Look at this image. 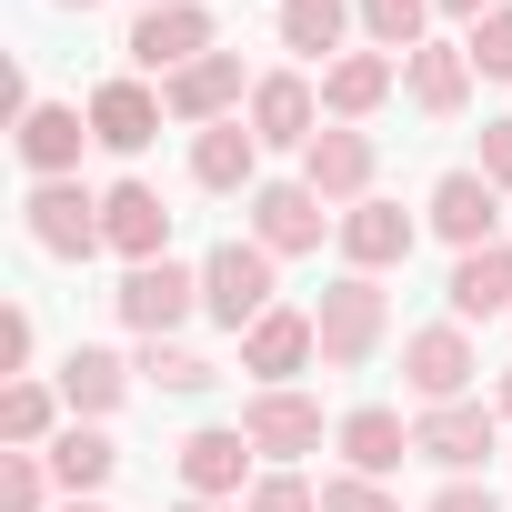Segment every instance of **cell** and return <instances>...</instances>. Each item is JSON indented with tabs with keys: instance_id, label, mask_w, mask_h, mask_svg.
Instances as JSON below:
<instances>
[{
	"instance_id": "obj_1",
	"label": "cell",
	"mask_w": 512,
	"mask_h": 512,
	"mask_svg": "<svg viewBox=\"0 0 512 512\" xmlns=\"http://www.w3.org/2000/svg\"><path fill=\"white\" fill-rule=\"evenodd\" d=\"M312 332H322V362H332V372H362V362L382 352V332H392L382 282H372V272H342V282L312 302Z\"/></svg>"
},
{
	"instance_id": "obj_2",
	"label": "cell",
	"mask_w": 512,
	"mask_h": 512,
	"mask_svg": "<svg viewBox=\"0 0 512 512\" xmlns=\"http://www.w3.org/2000/svg\"><path fill=\"white\" fill-rule=\"evenodd\" d=\"M21 231H31V251H51V262H91V251H111L101 241V191H81V181H31Z\"/></svg>"
},
{
	"instance_id": "obj_3",
	"label": "cell",
	"mask_w": 512,
	"mask_h": 512,
	"mask_svg": "<svg viewBox=\"0 0 512 512\" xmlns=\"http://www.w3.org/2000/svg\"><path fill=\"white\" fill-rule=\"evenodd\" d=\"M472 372H482V352H472V332H462V322H422V332H402V382H412V402H422V412L472 402Z\"/></svg>"
},
{
	"instance_id": "obj_4",
	"label": "cell",
	"mask_w": 512,
	"mask_h": 512,
	"mask_svg": "<svg viewBox=\"0 0 512 512\" xmlns=\"http://www.w3.org/2000/svg\"><path fill=\"white\" fill-rule=\"evenodd\" d=\"M201 312L221 332H251V322L272 312V251L262 241H221L211 262H201Z\"/></svg>"
},
{
	"instance_id": "obj_5",
	"label": "cell",
	"mask_w": 512,
	"mask_h": 512,
	"mask_svg": "<svg viewBox=\"0 0 512 512\" xmlns=\"http://www.w3.org/2000/svg\"><path fill=\"white\" fill-rule=\"evenodd\" d=\"M322 231H342V211H332L312 181H262V191H251V241H262L272 262H292V251H322Z\"/></svg>"
},
{
	"instance_id": "obj_6",
	"label": "cell",
	"mask_w": 512,
	"mask_h": 512,
	"mask_svg": "<svg viewBox=\"0 0 512 512\" xmlns=\"http://www.w3.org/2000/svg\"><path fill=\"white\" fill-rule=\"evenodd\" d=\"M111 312H121L141 342H171V332L201 312V272H181V262H141V272H121Z\"/></svg>"
},
{
	"instance_id": "obj_7",
	"label": "cell",
	"mask_w": 512,
	"mask_h": 512,
	"mask_svg": "<svg viewBox=\"0 0 512 512\" xmlns=\"http://www.w3.org/2000/svg\"><path fill=\"white\" fill-rule=\"evenodd\" d=\"M492 452H502V422H492L482 402H442V412L412 422V462H432V472H452V482H472Z\"/></svg>"
},
{
	"instance_id": "obj_8",
	"label": "cell",
	"mask_w": 512,
	"mask_h": 512,
	"mask_svg": "<svg viewBox=\"0 0 512 512\" xmlns=\"http://www.w3.org/2000/svg\"><path fill=\"white\" fill-rule=\"evenodd\" d=\"M161 111H171V121H191V131H211V121H241V111H251L241 51H201L191 71H171V81H161Z\"/></svg>"
},
{
	"instance_id": "obj_9",
	"label": "cell",
	"mask_w": 512,
	"mask_h": 512,
	"mask_svg": "<svg viewBox=\"0 0 512 512\" xmlns=\"http://www.w3.org/2000/svg\"><path fill=\"white\" fill-rule=\"evenodd\" d=\"M241 121L262 131V151H312V141H322V91H312L302 71H262Z\"/></svg>"
},
{
	"instance_id": "obj_10",
	"label": "cell",
	"mask_w": 512,
	"mask_h": 512,
	"mask_svg": "<svg viewBox=\"0 0 512 512\" xmlns=\"http://www.w3.org/2000/svg\"><path fill=\"white\" fill-rule=\"evenodd\" d=\"M101 241L121 251L131 272H141V262H171V201H161L151 181H111V191H101Z\"/></svg>"
},
{
	"instance_id": "obj_11",
	"label": "cell",
	"mask_w": 512,
	"mask_h": 512,
	"mask_svg": "<svg viewBox=\"0 0 512 512\" xmlns=\"http://www.w3.org/2000/svg\"><path fill=\"white\" fill-rule=\"evenodd\" d=\"M121 51H131V71H161V81H171V71H191V61L211 51V11H201V0H161V11L131 21Z\"/></svg>"
},
{
	"instance_id": "obj_12",
	"label": "cell",
	"mask_w": 512,
	"mask_h": 512,
	"mask_svg": "<svg viewBox=\"0 0 512 512\" xmlns=\"http://www.w3.org/2000/svg\"><path fill=\"white\" fill-rule=\"evenodd\" d=\"M372 171H382V151H372V131H352V121H322V141L302 151V181H312L332 211L372 201Z\"/></svg>"
},
{
	"instance_id": "obj_13",
	"label": "cell",
	"mask_w": 512,
	"mask_h": 512,
	"mask_svg": "<svg viewBox=\"0 0 512 512\" xmlns=\"http://www.w3.org/2000/svg\"><path fill=\"white\" fill-rule=\"evenodd\" d=\"M171 462H181V492H201V502H241L251 492V432L241 422H201Z\"/></svg>"
},
{
	"instance_id": "obj_14",
	"label": "cell",
	"mask_w": 512,
	"mask_h": 512,
	"mask_svg": "<svg viewBox=\"0 0 512 512\" xmlns=\"http://www.w3.org/2000/svg\"><path fill=\"white\" fill-rule=\"evenodd\" d=\"M312 362H322V332H312V312H282V302H272L262 322L241 332V372L262 382V392H282V382H292V372H312Z\"/></svg>"
},
{
	"instance_id": "obj_15",
	"label": "cell",
	"mask_w": 512,
	"mask_h": 512,
	"mask_svg": "<svg viewBox=\"0 0 512 512\" xmlns=\"http://www.w3.org/2000/svg\"><path fill=\"white\" fill-rule=\"evenodd\" d=\"M241 432H251V452H272V462H302V452H322V402L312 392H251L241 402Z\"/></svg>"
},
{
	"instance_id": "obj_16",
	"label": "cell",
	"mask_w": 512,
	"mask_h": 512,
	"mask_svg": "<svg viewBox=\"0 0 512 512\" xmlns=\"http://www.w3.org/2000/svg\"><path fill=\"white\" fill-rule=\"evenodd\" d=\"M332 442H342V472H362V482H392V472L412 462V422H402L392 402L342 412V422H332Z\"/></svg>"
},
{
	"instance_id": "obj_17",
	"label": "cell",
	"mask_w": 512,
	"mask_h": 512,
	"mask_svg": "<svg viewBox=\"0 0 512 512\" xmlns=\"http://www.w3.org/2000/svg\"><path fill=\"white\" fill-rule=\"evenodd\" d=\"M332 241H342V262H352V272H392V262H412V241H422V221H412L402 201H352Z\"/></svg>"
},
{
	"instance_id": "obj_18",
	"label": "cell",
	"mask_w": 512,
	"mask_h": 512,
	"mask_svg": "<svg viewBox=\"0 0 512 512\" xmlns=\"http://www.w3.org/2000/svg\"><path fill=\"white\" fill-rule=\"evenodd\" d=\"M161 121H171V111H161V91H151V81H101V91H91V141H101V151H121V161H131V151H151V141H161Z\"/></svg>"
},
{
	"instance_id": "obj_19",
	"label": "cell",
	"mask_w": 512,
	"mask_h": 512,
	"mask_svg": "<svg viewBox=\"0 0 512 512\" xmlns=\"http://www.w3.org/2000/svg\"><path fill=\"white\" fill-rule=\"evenodd\" d=\"M11 141H21L31 181H71V171H81V141H91V111H71V101H31Z\"/></svg>"
},
{
	"instance_id": "obj_20",
	"label": "cell",
	"mask_w": 512,
	"mask_h": 512,
	"mask_svg": "<svg viewBox=\"0 0 512 512\" xmlns=\"http://www.w3.org/2000/svg\"><path fill=\"white\" fill-rule=\"evenodd\" d=\"M422 221H432V231H442L452 251H482V241L502 231V191H492L482 171H442V181H432V211H422Z\"/></svg>"
},
{
	"instance_id": "obj_21",
	"label": "cell",
	"mask_w": 512,
	"mask_h": 512,
	"mask_svg": "<svg viewBox=\"0 0 512 512\" xmlns=\"http://www.w3.org/2000/svg\"><path fill=\"white\" fill-rule=\"evenodd\" d=\"M392 81H402L392 51H342V61H322V121H372V111L392 101Z\"/></svg>"
},
{
	"instance_id": "obj_22",
	"label": "cell",
	"mask_w": 512,
	"mask_h": 512,
	"mask_svg": "<svg viewBox=\"0 0 512 512\" xmlns=\"http://www.w3.org/2000/svg\"><path fill=\"white\" fill-rule=\"evenodd\" d=\"M191 181L201 191H262V131H251V121L191 131Z\"/></svg>"
},
{
	"instance_id": "obj_23",
	"label": "cell",
	"mask_w": 512,
	"mask_h": 512,
	"mask_svg": "<svg viewBox=\"0 0 512 512\" xmlns=\"http://www.w3.org/2000/svg\"><path fill=\"white\" fill-rule=\"evenodd\" d=\"M442 292H452V322H502V312H512V241H482V251H462Z\"/></svg>"
},
{
	"instance_id": "obj_24",
	"label": "cell",
	"mask_w": 512,
	"mask_h": 512,
	"mask_svg": "<svg viewBox=\"0 0 512 512\" xmlns=\"http://www.w3.org/2000/svg\"><path fill=\"white\" fill-rule=\"evenodd\" d=\"M402 91H412V111H422V121H452V111L472 101V51H452V41H422V51L402 61Z\"/></svg>"
},
{
	"instance_id": "obj_25",
	"label": "cell",
	"mask_w": 512,
	"mask_h": 512,
	"mask_svg": "<svg viewBox=\"0 0 512 512\" xmlns=\"http://www.w3.org/2000/svg\"><path fill=\"white\" fill-rule=\"evenodd\" d=\"M121 392H131V362H121V352L81 342V352L61 362V402H71V422H101V412H121Z\"/></svg>"
},
{
	"instance_id": "obj_26",
	"label": "cell",
	"mask_w": 512,
	"mask_h": 512,
	"mask_svg": "<svg viewBox=\"0 0 512 512\" xmlns=\"http://www.w3.org/2000/svg\"><path fill=\"white\" fill-rule=\"evenodd\" d=\"M41 462H51V482H61L71 502H91V492L121 472V452H111V432H101V422H61V442H51Z\"/></svg>"
},
{
	"instance_id": "obj_27",
	"label": "cell",
	"mask_w": 512,
	"mask_h": 512,
	"mask_svg": "<svg viewBox=\"0 0 512 512\" xmlns=\"http://www.w3.org/2000/svg\"><path fill=\"white\" fill-rule=\"evenodd\" d=\"M61 412H71L61 382H31V372H21L11 392H0V442H11V452H51V442H61Z\"/></svg>"
},
{
	"instance_id": "obj_28",
	"label": "cell",
	"mask_w": 512,
	"mask_h": 512,
	"mask_svg": "<svg viewBox=\"0 0 512 512\" xmlns=\"http://www.w3.org/2000/svg\"><path fill=\"white\" fill-rule=\"evenodd\" d=\"M352 21H362V0H282V51L322 61V51H342Z\"/></svg>"
},
{
	"instance_id": "obj_29",
	"label": "cell",
	"mask_w": 512,
	"mask_h": 512,
	"mask_svg": "<svg viewBox=\"0 0 512 512\" xmlns=\"http://www.w3.org/2000/svg\"><path fill=\"white\" fill-rule=\"evenodd\" d=\"M151 392H171V402H191V392H211L221 382V362H201L191 342H141V362H131Z\"/></svg>"
},
{
	"instance_id": "obj_30",
	"label": "cell",
	"mask_w": 512,
	"mask_h": 512,
	"mask_svg": "<svg viewBox=\"0 0 512 512\" xmlns=\"http://www.w3.org/2000/svg\"><path fill=\"white\" fill-rule=\"evenodd\" d=\"M422 21H432V0H362V31H372V51H422Z\"/></svg>"
},
{
	"instance_id": "obj_31",
	"label": "cell",
	"mask_w": 512,
	"mask_h": 512,
	"mask_svg": "<svg viewBox=\"0 0 512 512\" xmlns=\"http://www.w3.org/2000/svg\"><path fill=\"white\" fill-rule=\"evenodd\" d=\"M0 512H51V462L41 452H0Z\"/></svg>"
},
{
	"instance_id": "obj_32",
	"label": "cell",
	"mask_w": 512,
	"mask_h": 512,
	"mask_svg": "<svg viewBox=\"0 0 512 512\" xmlns=\"http://www.w3.org/2000/svg\"><path fill=\"white\" fill-rule=\"evenodd\" d=\"M462 51H472V71H482V81H512V0L472 21V41H462Z\"/></svg>"
},
{
	"instance_id": "obj_33",
	"label": "cell",
	"mask_w": 512,
	"mask_h": 512,
	"mask_svg": "<svg viewBox=\"0 0 512 512\" xmlns=\"http://www.w3.org/2000/svg\"><path fill=\"white\" fill-rule=\"evenodd\" d=\"M241 512H322V492H312L302 472H262V482L241 492Z\"/></svg>"
},
{
	"instance_id": "obj_34",
	"label": "cell",
	"mask_w": 512,
	"mask_h": 512,
	"mask_svg": "<svg viewBox=\"0 0 512 512\" xmlns=\"http://www.w3.org/2000/svg\"><path fill=\"white\" fill-rule=\"evenodd\" d=\"M322 512H402V502H392L382 482H362V472H332V482H322Z\"/></svg>"
},
{
	"instance_id": "obj_35",
	"label": "cell",
	"mask_w": 512,
	"mask_h": 512,
	"mask_svg": "<svg viewBox=\"0 0 512 512\" xmlns=\"http://www.w3.org/2000/svg\"><path fill=\"white\" fill-rule=\"evenodd\" d=\"M31 352H41V322H31V312L11 302V312H0V372H21Z\"/></svg>"
},
{
	"instance_id": "obj_36",
	"label": "cell",
	"mask_w": 512,
	"mask_h": 512,
	"mask_svg": "<svg viewBox=\"0 0 512 512\" xmlns=\"http://www.w3.org/2000/svg\"><path fill=\"white\" fill-rule=\"evenodd\" d=\"M492 191H512V121H482V161H472Z\"/></svg>"
},
{
	"instance_id": "obj_37",
	"label": "cell",
	"mask_w": 512,
	"mask_h": 512,
	"mask_svg": "<svg viewBox=\"0 0 512 512\" xmlns=\"http://www.w3.org/2000/svg\"><path fill=\"white\" fill-rule=\"evenodd\" d=\"M432 512H502V502H492L482 482H442V492H432Z\"/></svg>"
},
{
	"instance_id": "obj_38",
	"label": "cell",
	"mask_w": 512,
	"mask_h": 512,
	"mask_svg": "<svg viewBox=\"0 0 512 512\" xmlns=\"http://www.w3.org/2000/svg\"><path fill=\"white\" fill-rule=\"evenodd\" d=\"M432 11H452V21H482V11H502V0H432Z\"/></svg>"
},
{
	"instance_id": "obj_39",
	"label": "cell",
	"mask_w": 512,
	"mask_h": 512,
	"mask_svg": "<svg viewBox=\"0 0 512 512\" xmlns=\"http://www.w3.org/2000/svg\"><path fill=\"white\" fill-rule=\"evenodd\" d=\"M181 512H241V502H201V492H181Z\"/></svg>"
},
{
	"instance_id": "obj_40",
	"label": "cell",
	"mask_w": 512,
	"mask_h": 512,
	"mask_svg": "<svg viewBox=\"0 0 512 512\" xmlns=\"http://www.w3.org/2000/svg\"><path fill=\"white\" fill-rule=\"evenodd\" d=\"M492 412H502V422H512V372H502V392H492Z\"/></svg>"
},
{
	"instance_id": "obj_41",
	"label": "cell",
	"mask_w": 512,
	"mask_h": 512,
	"mask_svg": "<svg viewBox=\"0 0 512 512\" xmlns=\"http://www.w3.org/2000/svg\"><path fill=\"white\" fill-rule=\"evenodd\" d=\"M61 512H101V502H61Z\"/></svg>"
},
{
	"instance_id": "obj_42",
	"label": "cell",
	"mask_w": 512,
	"mask_h": 512,
	"mask_svg": "<svg viewBox=\"0 0 512 512\" xmlns=\"http://www.w3.org/2000/svg\"><path fill=\"white\" fill-rule=\"evenodd\" d=\"M61 11H91V0H61Z\"/></svg>"
},
{
	"instance_id": "obj_43",
	"label": "cell",
	"mask_w": 512,
	"mask_h": 512,
	"mask_svg": "<svg viewBox=\"0 0 512 512\" xmlns=\"http://www.w3.org/2000/svg\"><path fill=\"white\" fill-rule=\"evenodd\" d=\"M141 11H161V0H141Z\"/></svg>"
}]
</instances>
